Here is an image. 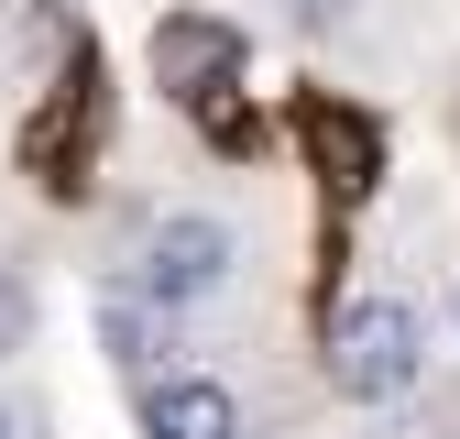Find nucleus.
<instances>
[{"instance_id":"nucleus-9","label":"nucleus","mask_w":460,"mask_h":439,"mask_svg":"<svg viewBox=\"0 0 460 439\" xmlns=\"http://www.w3.org/2000/svg\"><path fill=\"white\" fill-rule=\"evenodd\" d=\"M285 22H296V33H340L351 12H340V0H285Z\"/></svg>"},{"instance_id":"nucleus-2","label":"nucleus","mask_w":460,"mask_h":439,"mask_svg":"<svg viewBox=\"0 0 460 439\" xmlns=\"http://www.w3.org/2000/svg\"><path fill=\"white\" fill-rule=\"evenodd\" d=\"M230 274H242V231H230L219 209H164L154 231H143V253H132V286L154 297V308H208Z\"/></svg>"},{"instance_id":"nucleus-3","label":"nucleus","mask_w":460,"mask_h":439,"mask_svg":"<svg viewBox=\"0 0 460 439\" xmlns=\"http://www.w3.org/2000/svg\"><path fill=\"white\" fill-rule=\"evenodd\" d=\"M285 132H296V154L318 165L329 209H351V198H373V187H384V121H373L362 99H329V88H296V99H285Z\"/></svg>"},{"instance_id":"nucleus-7","label":"nucleus","mask_w":460,"mask_h":439,"mask_svg":"<svg viewBox=\"0 0 460 439\" xmlns=\"http://www.w3.org/2000/svg\"><path fill=\"white\" fill-rule=\"evenodd\" d=\"M99 352H110L121 384H154L164 352H176V308H154L132 274H110V286H99Z\"/></svg>"},{"instance_id":"nucleus-4","label":"nucleus","mask_w":460,"mask_h":439,"mask_svg":"<svg viewBox=\"0 0 460 439\" xmlns=\"http://www.w3.org/2000/svg\"><path fill=\"white\" fill-rule=\"evenodd\" d=\"M99 121H110V88H99V55L77 44V55H66V77L44 88L33 132H22V165H33L55 198H77V187H88V165H99Z\"/></svg>"},{"instance_id":"nucleus-6","label":"nucleus","mask_w":460,"mask_h":439,"mask_svg":"<svg viewBox=\"0 0 460 439\" xmlns=\"http://www.w3.org/2000/svg\"><path fill=\"white\" fill-rule=\"evenodd\" d=\"M132 417H143V439H242V396H230L219 373H154V384H132Z\"/></svg>"},{"instance_id":"nucleus-1","label":"nucleus","mask_w":460,"mask_h":439,"mask_svg":"<svg viewBox=\"0 0 460 439\" xmlns=\"http://www.w3.org/2000/svg\"><path fill=\"white\" fill-rule=\"evenodd\" d=\"M417 373H428V308L417 297H362L329 329V384L351 407H406Z\"/></svg>"},{"instance_id":"nucleus-5","label":"nucleus","mask_w":460,"mask_h":439,"mask_svg":"<svg viewBox=\"0 0 460 439\" xmlns=\"http://www.w3.org/2000/svg\"><path fill=\"white\" fill-rule=\"evenodd\" d=\"M242 77V33L208 22V12H164L154 22V88H176V99H208Z\"/></svg>"},{"instance_id":"nucleus-8","label":"nucleus","mask_w":460,"mask_h":439,"mask_svg":"<svg viewBox=\"0 0 460 439\" xmlns=\"http://www.w3.org/2000/svg\"><path fill=\"white\" fill-rule=\"evenodd\" d=\"M12 352H33V274L0 264V363H12Z\"/></svg>"}]
</instances>
